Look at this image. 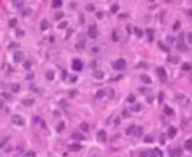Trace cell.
I'll use <instances>...</instances> for the list:
<instances>
[{"label": "cell", "mask_w": 192, "mask_h": 157, "mask_svg": "<svg viewBox=\"0 0 192 157\" xmlns=\"http://www.w3.org/2000/svg\"><path fill=\"white\" fill-rule=\"evenodd\" d=\"M12 59H14V63H24V54L17 49V51L12 52Z\"/></svg>", "instance_id": "obj_1"}, {"label": "cell", "mask_w": 192, "mask_h": 157, "mask_svg": "<svg viewBox=\"0 0 192 157\" xmlns=\"http://www.w3.org/2000/svg\"><path fill=\"white\" fill-rule=\"evenodd\" d=\"M112 66H114V70L121 72V70H124V68H126V59H115Z\"/></svg>", "instance_id": "obj_2"}, {"label": "cell", "mask_w": 192, "mask_h": 157, "mask_svg": "<svg viewBox=\"0 0 192 157\" xmlns=\"http://www.w3.org/2000/svg\"><path fill=\"white\" fill-rule=\"evenodd\" d=\"M157 75H159V80L161 82H166V79H168V73H166V70L163 68V66H157Z\"/></svg>", "instance_id": "obj_3"}, {"label": "cell", "mask_w": 192, "mask_h": 157, "mask_svg": "<svg viewBox=\"0 0 192 157\" xmlns=\"http://www.w3.org/2000/svg\"><path fill=\"white\" fill-rule=\"evenodd\" d=\"M87 37H91V39H96V37H98V28H96V24H91V26L87 28Z\"/></svg>", "instance_id": "obj_4"}, {"label": "cell", "mask_w": 192, "mask_h": 157, "mask_svg": "<svg viewBox=\"0 0 192 157\" xmlns=\"http://www.w3.org/2000/svg\"><path fill=\"white\" fill-rule=\"evenodd\" d=\"M176 49L180 52H183V51H187V47H185V42H183V37L180 35V39H178V42H176Z\"/></svg>", "instance_id": "obj_5"}, {"label": "cell", "mask_w": 192, "mask_h": 157, "mask_svg": "<svg viewBox=\"0 0 192 157\" xmlns=\"http://www.w3.org/2000/svg\"><path fill=\"white\" fill-rule=\"evenodd\" d=\"M96 138H98L100 143H105V141H107V133H105L103 129H100L98 133H96Z\"/></svg>", "instance_id": "obj_6"}, {"label": "cell", "mask_w": 192, "mask_h": 157, "mask_svg": "<svg viewBox=\"0 0 192 157\" xmlns=\"http://www.w3.org/2000/svg\"><path fill=\"white\" fill-rule=\"evenodd\" d=\"M72 63H73L72 66H73V70H75V72H80V70H82V61H80V59H73Z\"/></svg>", "instance_id": "obj_7"}, {"label": "cell", "mask_w": 192, "mask_h": 157, "mask_svg": "<svg viewBox=\"0 0 192 157\" xmlns=\"http://www.w3.org/2000/svg\"><path fill=\"white\" fill-rule=\"evenodd\" d=\"M12 122H14L16 126H23V124H24V121H23V117H21V115H14V117H12Z\"/></svg>", "instance_id": "obj_8"}, {"label": "cell", "mask_w": 192, "mask_h": 157, "mask_svg": "<svg viewBox=\"0 0 192 157\" xmlns=\"http://www.w3.org/2000/svg\"><path fill=\"white\" fill-rule=\"evenodd\" d=\"M93 77H94V79H96V80H101V79H105V73H103V72H101V70H94Z\"/></svg>", "instance_id": "obj_9"}, {"label": "cell", "mask_w": 192, "mask_h": 157, "mask_svg": "<svg viewBox=\"0 0 192 157\" xmlns=\"http://www.w3.org/2000/svg\"><path fill=\"white\" fill-rule=\"evenodd\" d=\"M80 143H72V145H68V150H72V152H77V150H80Z\"/></svg>", "instance_id": "obj_10"}, {"label": "cell", "mask_w": 192, "mask_h": 157, "mask_svg": "<svg viewBox=\"0 0 192 157\" xmlns=\"http://www.w3.org/2000/svg\"><path fill=\"white\" fill-rule=\"evenodd\" d=\"M140 79H141V82H143V84H152V79H150L148 75H147V73L140 75Z\"/></svg>", "instance_id": "obj_11"}, {"label": "cell", "mask_w": 192, "mask_h": 157, "mask_svg": "<svg viewBox=\"0 0 192 157\" xmlns=\"http://www.w3.org/2000/svg\"><path fill=\"white\" fill-rule=\"evenodd\" d=\"M176 136V128H169L168 129V138H175Z\"/></svg>", "instance_id": "obj_12"}, {"label": "cell", "mask_w": 192, "mask_h": 157, "mask_svg": "<svg viewBox=\"0 0 192 157\" xmlns=\"http://www.w3.org/2000/svg\"><path fill=\"white\" fill-rule=\"evenodd\" d=\"M180 154H182L180 148H171V157H178Z\"/></svg>", "instance_id": "obj_13"}, {"label": "cell", "mask_w": 192, "mask_h": 157, "mask_svg": "<svg viewBox=\"0 0 192 157\" xmlns=\"http://www.w3.org/2000/svg\"><path fill=\"white\" fill-rule=\"evenodd\" d=\"M77 51H82V49H84V39H80V40H79V42H77Z\"/></svg>", "instance_id": "obj_14"}, {"label": "cell", "mask_w": 192, "mask_h": 157, "mask_svg": "<svg viewBox=\"0 0 192 157\" xmlns=\"http://www.w3.org/2000/svg\"><path fill=\"white\" fill-rule=\"evenodd\" d=\"M134 134H136V136H141V134H143V128L136 126V128H134Z\"/></svg>", "instance_id": "obj_15"}, {"label": "cell", "mask_w": 192, "mask_h": 157, "mask_svg": "<svg viewBox=\"0 0 192 157\" xmlns=\"http://www.w3.org/2000/svg\"><path fill=\"white\" fill-rule=\"evenodd\" d=\"M23 105H24V106H32V105H33V99H32V98L23 99Z\"/></svg>", "instance_id": "obj_16"}, {"label": "cell", "mask_w": 192, "mask_h": 157, "mask_svg": "<svg viewBox=\"0 0 192 157\" xmlns=\"http://www.w3.org/2000/svg\"><path fill=\"white\" fill-rule=\"evenodd\" d=\"M23 157H37V154L32 152V150H28V152H24V154H23Z\"/></svg>", "instance_id": "obj_17"}, {"label": "cell", "mask_w": 192, "mask_h": 157, "mask_svg": "<svg viewBox=\"0 0 192 157\" xmlns=\"http://www.w3.org/2000/svg\"><path fill=\"white\" fill-rule=\"evenodd\" d=\"M61 17H63V12H61V11H56V12H54V19H56V21L61 19Z\"/></svg>", "instance_id": "obj_18"}, {"label": "cell", "mask_w": 192, "mask_h": 157, "mask_svg": "<svg viewBox=\"0 0 192 157\" xmlns=\"http://www.w3.org/2000/svg\"><path fill=\"white\" fill-rule=\"evenodd\" d=\"M11 91H12V93H17V91H19V84H16V82H14V84L11 86Z\"/></svg>", "instance_id": "obj_19"}, {"label": "cell", "mask_w": 192, "mask_h": 157, "mask_svg": "<svg viewBox=\"0 0 192 157\" xmlns=\"http://www.w3.org/2000/svg\"><path fill=\"white\" fill-rule=\"evenodd\" d=\"M23 66H24V70H30V68H32V61H28V59H24Z\"/></svg>", "instance_id": "obj_20"}, {"label": "cell", "mask_w": 192, "mask_h": 157, "mask_svg": "<svg viewBox=\"0 0 192 157\" xmlns=\"http://www.w3.org/2000/svg\"><path fill=\"white\" fill-rule=\"evenodd\" d=\"M185 148H187V150H192V138L185 141Z\"/></svg>", "instance_id": "obj_21"}, {"label": "cell", "mask_w": 192, "mask_h": 157, "mask_svg": "<svg viewBox=\"0 0 192 157\" xmlns=\"http://www.w3.org/2000/svg\"><path fill=\"white\" fill-rule=\"evenodd\" d=\"M140 110H141V105H140V103H136L133 108H131V112H140Z\"/></svg>", "instance_id": "obj_22"}, {"label": "cell", "mask_w": 192, "mask_h": 157, "mask_svg": "<svg viewBox=\"0 0 192 157\" xmlns=\"http://www.w3.org/2000/svg\"><path fill=\"white\" fill-rule=\"evenodd\" d=\"M12 5H14V7H17V9H21V7L24 5V2H12Z\"/></svg>", "instance_id": "obj_23"}, {"label": "cell", "mask_w": 192, "mask_h": 157, "mask_svg": "<svg viewBox=\"0 0 192 157\" xmlns=\"http://www.w3.org/2000/svg\"><path fill=\"white\" fill-rule=\"evenodd\" d=\"M168 61H169V63H178V58H176V56H169Z\"/></svg>", "instance_id": "obj_24"}, {"label": "cell", "mask_w": 192, "mask_h": 157, "mask_svg": "<svg viewBox=\"0 0 192 157\" xmlns=\"http://www.w3.org/2000/svg\"><path fill=\"white\" fill-rule=\"evenodd\" d=\"M110 11H112V12H117V11H119V4H112Z\"/></svg>", "instance_id": "obj_25"}, {"label": "cell", "mask_w": 192, "mask_h": 157, "mask_svg": "<svg viewBox=\"0 0 192 157\" xmlns=\"http://www.w3.org/2000/svg\"><path fill=\"white\" fill-rule=\"evenodd\" d=\"M134 35H136V37H138V39H140V37L143 35V32H141V30H140V28H134Z\"/></svg>", "instance_id": "obj_26"}, {"label": "cell", "mask_w": 192, "mask_h": 157, "mask_svg": "<svg viewBox=\"0 0 192 157\" xmlns=\"http://www.w3.org/2000/svg\"><path fill=\"white\" fill-rule=\"evenodd\" d=\"M145 143H152V141H154V136H150V134H148V136H145Z\"/></svg>", "instance_id": "obj_27"}, {"label": "cell", "mask_w": 192, "mask_h": 157, "mask_svg": "<svg viewBox=\"0 0 192 157\" xmlns=\"http://www.w3.org/2000/svg\"><path fill=\"white\" fill-rule=\"evenodd\" d=\"M40 28L42 30H47V28H49V23H47V21H42V23H40Z\"/></svg>", "instance_id": "obj_28"}, {"label": "cell", "mask_w": 192, "mask_h": 157, "mask_svg": "<svg viewBox=\"0 0 192 157\" xmlns=\"http://www.w3.org/2000/svg\"><path fill=\"white\" fill-rule=\"evenodd\" d=\"M185 40L192 44V33H190V32H189V33H185Z\"/></svg>", "instance_id": "obj_29"}, {"label": "cell", "mask_w": 192, "mask_h": 157, "mask_svg": "<svg viewBox=\"0 0 192 157\" xmlns=\"http://www.w3.org/2000/svg\"><path fill=\"white\" fill-rule=\"evenodd\" d=\"M164 114H168V115H173V110H171L169 106H164Z\"/></svg>", "instance_id": "obj_30"}, {"label": "cell", "mask_w": 192, "mask_h": 157, "mask_svg": "<svg viewBox=\"0 0 192 157\" xmlns=\"http://www.w3.org/2000/svg\"><path fill=\"white\" fill-rule=\"evenodd\" d=\"M46 77H47V80H52V79H54V73H52V72H47Z\"/></svg>", "instance_id": "obj_31"}, {"label": "cell", "mask_w": 192, "mask_h": 157, "mask_svg": "<svg viewBox=\"0 0 192 157\" xmlns=\"http://www.w3.org/2000/svg\"><path fill=\"white\" fill-rule=\"evenodd\" d=\"M72 138H73V140H77V141H79V140H82V134L75 133V134H72Z\"/></svg>", "instance_id": "obj_32"}, {"label": "cell", "mask_w": 192, "mask_h": 157, "mask_svg": "<svg viewBox=\"0 0 192 157\" xmlns=\"http://www.w3.org/2000/svg\"><path fill=\"white\" fill-rule=\"evenodd\" d=\"M147 35H148V39H150V40H154V30H148Z\"/></svg>", "instance_id": "obj_33"}, {"label": "cell", "mask_w": 192, "mask_h": 157, "mask_svg": "<svg viewBox=\"0 0 192 157\" xmlns=\"http://www.w3.org/2000/svg\"><path fill=\"white\" fill-rule=\"evenodd\" d=\"M59 5H61V2H59V0H56V2H52V7H54V9H58Z\"/></svg>", "instance_id": "obj_34"}, {"label": "cell", "mask_w": 192, "mask_h": 157, "mask_svg": "<svg viewBox=\"0 0 192 157\" xmlns=\"http://www.w3.org/2000/svg\"><path fill=\"white\" fill-rule=\"evenodd\" d=\"M134 128H136V126H131V128H128V134H134Z\"/></svg>", "instance_id": "obj_35"}, {"label": "cell", "mask_w": 192, "mask_h": 157, "mask_svg": "<svg viewBox=\"0 0 192 157\" xmlns=\"http://www.w3.org/2000/svg\"><path fill=\"white\" fill-rule=\"evenodd\" d=\"M9 24H11L12 28H16V24H17V21H16V19H11V21H9Z\"/></svg>", "instance_id": "obj_36"}, {"label": "cell", "mask_w": 192, "mask_h": 157, "mask_svg": "<svg viewBox=\"0 0 192 157\" xmlns=\"http://www.w3.org/2000/svg\"><path fill=\"white\" fill-rule=\"evenodd\" d=\"M86 9H87V11H94V5H93V4H87Z\"/></svg>", "instance_id": "obj_37"}, {"label": "cell", "mask_w": 192, "mask_h": 157, "mask_svg": "<svg viewBox=\"0 0 192 157\" xmlns=\"http://www.w3.org/2000/svg\"><path fill=\"white\" fill-rule=\"evenodd\" d=\"M138 66H140V68H147V63H145V61H141V63H138Z\"/></svg>", "instance_id": "obj_38"}, {"label": "cell", "mask_w": 192, "mask_h": 157, "mask_svg": "<svg viewBox=\"0 0 192 157\" xmlns=\"http://www.w3.org/2000/svg\"><path fill=\"white\" fill-rule=\"evenodd\" d=\"M103 94H105L103 91H98V93H96V98H103Z\"/></svg>", "instance_id": "obj_39"}, {"label": "cell", "mask_w": 192, "mask_h": 157, "mask_svg": "<svg viewBox=\"0 0 192 157\" xmlns=\"http://www.w3.org/2000/svg\"><path fill=\"white\" fill-rule=\"evenodd\" d=\"M178 28H180V23H178V21H176V23L173 24V30H178Z\"/></svg>", "instance_id": "obj_40"}, {"label": "cell", "mask_w": 192, "mask_h": 157, "mask_svg": "<svg viewBox=\"0 0 192 157\" xmlns=\"http://www.w3.org/2000/svg\"><path fill=\"white\" fill-rule=\"evenodd\" d=\"M26 79H28V80H32V79H33V73H32V72H28V75H26Z\"/></svg>", "instance_id": "obj_41"}, {"label": "cell", "mask_w": 192, "mask_h": 157, "mask_svg": "<svg viewBox=\"0 0 192 157\" xmlns=\"http://www.w3.org/2000/svg\"><path fill=\"white\" fill-rule=\"evenodd\" d=\"M187 14H189V16H190V17H192V11H187Z\"/></svg>", "instance_id": "obj_42"}, {"label": "cell", "mask_w": 192, "mask_h": 157, "mask_svg": "<svg viewBox=\"0 0 192 157\" xmlns=\"http://www.w3.org/2000/svg\"><path fill=\"white\" fill-rule=\"evenodd\" d=\"M190 80H192V73H190Z\"/></svg>", "instance_id": "obj_43"}]
</instances>
